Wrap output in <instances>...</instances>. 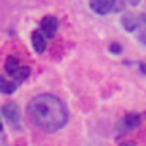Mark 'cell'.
Here are the masks:
<instances>
[{
    "instance_id": "obj_4",
    "label": "cell",
    "mask_w": 146,
    "mask_h": 146,
    "mask_svg": "<svg viewBox=\"0 0 146 146\" xmlns=\"http://www.w3.org/2000/svg\"><path fill=\"white\" fill-rule=\"evenodd\" d=\"M2 113H4V117L7 119L9 124H12L14 127H19V124H21V110H19V107H17L16 102L5 103L2 107Z\"/></svg>"
},
{
    "instance_id": "obj_8",
    "label": "cell",
    "mask_w": 146,
    "mask_h": 146,
    "mask_svg": "<svg viewBox=\"0 0 146 146\" xmlns=\"http://www.w3.org/2000/svg\"><path fill=\"white\" fill-rule=\"evenodd\" d=\"M31 41H33V48L36 53H43L46 50V36L41 31H35L31 35Z\"/></svg>"
},
{
    "instance_id": "obj_7",
    "label": "cell",
    "mask_w": 146,
    "mask_h": 146,
    "mask_svg": "<svg viewBox=\"0 0 146 146\" xmlns=\"http://www.w3.org/2000/svg\"><path fill=\"white\" fill-rule=\"evenodd\" d=\"M143 17L144 16H137V14H132V12L124 14L122 16V26H124V29H127V31L137 29L141 26V23H143Z\"/></svg>"
},
{
    "instance_id": "obj_9",
    "label": "cell",
    "mask_w": 146,
    "mask_h": 146,
    "mask_svg": "<svg viewBox=\"0 0 146 146\" xmlns=\"http://www.w3.org/2000/svg\"><path fill=\"white\" fill-rule=\"evenodd\" d=\"M17 81L14 79H7L5 76H0V93L4 95H12L16 90H17Z\"/></svg>"
},
{
    "instance_id": "obj_6",
    "label": "cell",
    "mask_w": 146,
    "mask_h": 146,
    "mask_svg": "<svg viewBox=\"0 0 146 146\" xmlns=\"http://www.w3.org/2000/svg\"><path fill=\"white\" fill-rule=\"evenodd\" d=\"M139 122H141V117H139L137 113H129V115H125V117L117 124V131H120V132H127V131L137 127Z\"/></svg>"
},
{
    "instance_id": "obj_3",
    "label": "cell",
    "mask_w": 146,
    "mask_h": 146,
    "mask_svg": "<svg viewBox=\"0 0 146 146\" xmlns=\"http://www.w3.org/2000/svg\"><path fill=\"white\" fill-rule=\"evenodd\" d=\"M125 0H90V7L93 12L105 16L112 11H120Z\"/></svg>"
},
{
    "instance_id": "obj_1",
    "label": "cell",
    "mask_w": 146,
    "mask_h": 146,
    "mask_svg": "<svg viewBox=\"0 0 146 146\" xmlns=\"http://www.w3.org/2000/svg\"><path fill=\"white\" fill-rule=\"evenodd\" d=\"M28 115L45 132H55L67 124V107L55 95H38L28 103Z\"/></svg>"
},
{
    "instance_id": "obj_10",
    "label": "cell",
    "mask_w": 146,
    "mask_h": 146,
    "mask_svg": "<svg viewBox=\"0 0 146 146\" xmlns=\"http://www.w3.org/2000/svg\"><path fill=\"white\" fill-rule=\"evenodd\" d=\"M120 50H122V48H120L119 43H112V45H110V52H112V53H120Z\"/></svg>"
},
{
    "instance_id": "obj_2",
    "label": "cell",
    "mask_w": 146,
    "mask_h": 146,
    "mask_svg": "<svg viewBox=\"0 0 146 146\" xmlns=\"http://www.w3.org/2000/svg\"><path fill=\"white\" fill-rule=\"evenodd\" d=\"M5 72L17 83H23L29 78V67L21 65V62L12 55H9L5 58Z\"/></svg>"
},
{
    "instance_id": "obj_5",
    "label": "cell",
    "mask_w": 146,
    "mask_h": 146,
    "mask_svg": "<svg viewBox=\"0 0 146 146\" xmlns=\"http://www.w3.org/2000/svg\"><path fill=\"white\" fill-rule=\"evenodd\" d=\"M57 29H58V21H57V17H53V16H45V17L41 19V23H40V31H41L46 38H52V36L57 33Z\"/></svg>"
},
{
    "instance_id": "obj_11",
    "label": "cell",
    "mask_w": 146,
    "mask_h": 146,
    "mask_svg": "<svg viewBox=\"0 0 146 146\" xmlns=\"http://www.w3.org/2000/svg\"><path fill=\"white\" fill-rule=\"evenodd\" d=\"M0 132H2V122H0Z\"/></svg>"
}]
</instances>
